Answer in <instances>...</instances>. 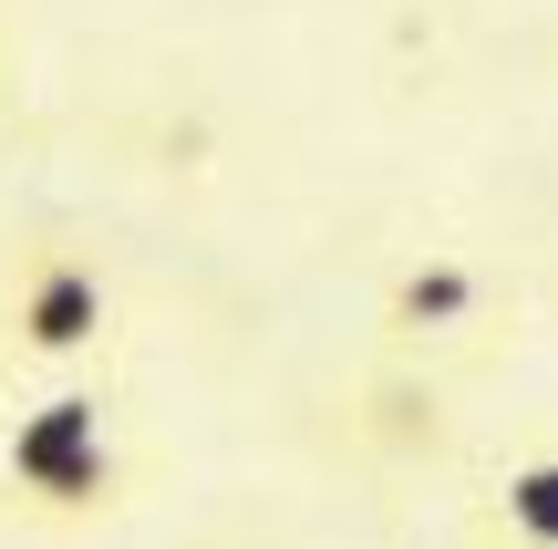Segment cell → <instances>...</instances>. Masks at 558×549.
Returning <instances> with one entry per match:
<instances>
[{
  "label": "cell",
  "mask_w": 558,
  "mask_h": 549,
  "mask_svg": "<svg viewBox=\"0 0 558 549\" xmlns=\"http://www.w3.org/2000/svg\"><path fill=\"white\" fill-rule=\"evenodd\" d=\"M11 488L32 509H94L114 488V456H104V405L94 394H52L11 426Z\"/></svg>",
  "instance_id": "6da1fadb"
},
{
  "label": "cell",
  "mask_w": 558,
  "mask_h": 549,
  "mask_svg": "<svg viewBox=\"0 0 558 549\" xmlns=\"http://www.w3.org/2000/svg\"><path fill=\"white\" fill-rule=\"evenodd\" d=\"M21 343L32 353H94V332H104V281L83 260H41L32 281H21Z\"/></svg>",
  "instance_id": "7a4b0ae2"
},
{
  "label": "cell",
  "mask_w": 558,
  "mask_h": 549,
  "mask_svg": "<svg viewBox=\"0 0 558 549\" xmlns=\"http://www.w3.org/2000/svg\"><path fill=\"white\" fill-rule=\"evenodd\" d=\"M465 311H476V270L465 260H424V270L393 281V322L403 332H456Z\"/></svg>",
  "instance_id": "3957f363"
},
{
  "label": "cell",
  "mask_w": 558,
  "mask_h": 549,
  "mask_svg": "<svg viewBox=\"0 0 558 549\" xmlns=\"http://www.w3.org/2000/svg\"><path fill=\"white\" fill-rule=\"evenodd\" d=\"M497 509H507V529H518L527 549H558V456L518 467V477L497 488Z\"/></svg>",
  "instance_id": "277c9868"
}]
</instances>
